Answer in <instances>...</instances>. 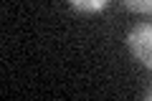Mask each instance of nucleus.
<instances>
[{"mask_svg":"<svg viewBox=\"0 0 152 101\" xmlns=\"http://www.w3.org/2000/svg\"><path fill=\"white\" fill-rule=\"evenodd\" d=\"M129 51L142 66L152 68V23H140L127 38Z\"/></svg>","mask_w":152,"mask_h":101,"instance_id":"nucleus-1","label":"nucleus"},{"mask_svg":"<svg viewBox=\"0 0 152 101\" xmlns=\"http://www.w3.org/2000/svg\"><path fill=\"white\" fill-rule=\"evenodd\" d=\"M147 99H150V101H152V89H150V91H147Z\"/></svg>","mask_w":152,"mask_h":101,"instance_id":"nucleus-4","label":"nucleus"},{"mask_svg":"<svg viewBox=\"0 0 152 101\" xmlns=\"http://www.w3.org/2000/svg\"><path fill=\"white\" fill-rule=\"evenodd\" d=\"M129 10L134 13H145V15H152V0H122Z\"/></svg>","mask_w":152,"mask_h":101,"instance_id":"nucleus-3","label":"nucleus"},{"mask_svg":"<svg viewBox=\"0 0 152 101\" xmlns=\"http://www.w3.org/2000/svg\"><path fill=\"white\" fill-rule=\"evenodd\" d=\"M107 3L109 0H71V5L79 8V10H84V13H96V10H102Z\"/></svg>","mask_w":152,"mask_h":101,"instance_id":"nucleus-2","label":"nucleus"}]
</instances>
